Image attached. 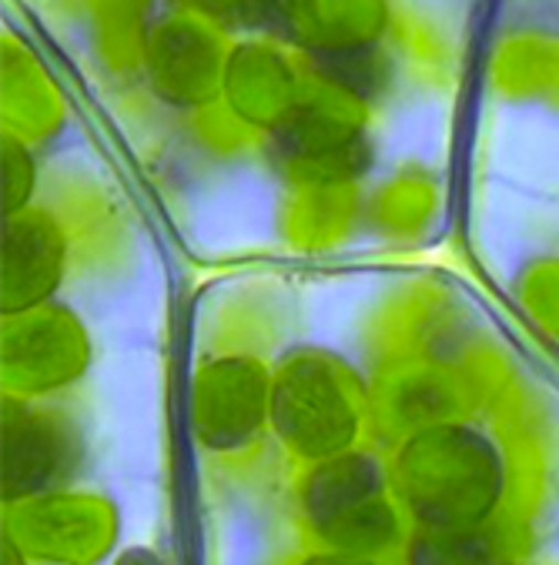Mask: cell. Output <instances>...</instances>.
I'll return each instance as SVG.
<instances>
[{"label":"cell","instance_id":"6da1fadb","mask_svg":"<svg viewBox=\"0 0 559 565\" xmlns=\"http://www.w3.org/2000/svg\"><path fill=\"white\" fill-rule=\"evenodd\" d=\"M392 489L415 529L493 525L506 495V462L483 428L439 422L402 441Z\"/></svg>","mask_w":559,"mask_h":565},{"label":"cell","instance_id":"7a4b0ae2","mask_svg":"<svg viewBox=\"0 0 559 565\" xmlns=\"http://www.w3.org/2000/svg\"><path fill=\"white\" fill-rule=\"evenodd\" d=\"M395 489L386 469L362 451H342L302 482V515L325 552L379 558L402 542Z\"/></svg>","mask_w":559,"mask_h":565},{"label":"cell","instance_id":"3957f363","mask_svg":"<svg viewBox=\"0 0 559 565\" xmlns=\"http://www.w3.org/2000/svg\"><path fill=\"white\" fill-rule=\"evenodd\" d=\"M268 415L285 445L308 462H325L331 456L352 451L359 431L352 398L325 365L315 362L292 365L275 382Z\"/></svg>","mask_w":559,"mask_h":565},{"label":"cell","instance_id":"277c9868","mask_svg":"<svg viewBox=\"0 0 559 565\" xmlns=\"http://www.w3.org/2000/svg\"><path fill=\"white\" fill-rule=\"evenodd\" d=\"M74 438L67 425L54 415L31 412L8 402L4 418V499L21 505L44 489L67 479L74 462Z\"/></svg>","mask_w":559,"mask_h":565},{"label":"cell","instance_id":"5b68a950","mask_svg":"<svg viewBox=\"0 0 559 565\" xmlns=\"http://www.w3.org/2000/svg\"><path fill=\"white\" fill-rule=\"evenodd\" d=\"M409 565H496L499 535L496 525L476 529H412L405 542Z\"/></svg>","mask_w":559,"mask_h":565},{"label":"cell","instance_id":"8992f818","mask_svg":"<svg viewBox=\"0 0 559 565\" xmlns=\"http://www.w3.org/2000/svg\"><path fill=\"white\" fill-rule=\"evenodd\" d=\"M298 565H379L376 558H362V555H342V552H315L308 558H302Z\"/></svg>","mask_w":559,"mask_h":565},{"label":"cell","instance_id":"52a82bcc","mask_svg":"<svg viewBox=\"0 0 559 565\" xmlns=\"http://www.w3.org/2000/svg\"><path fill=\"white\" fill-rule=\"evenodd\" d=\"M118 565H165L155 552H148V548H131Z\"/></svg>","mask_w":559,"mask_h":565},{"label":"cell","instance_id":"ba28073f","mask_svg":"<svg viewBox=\"0 0 559 565\" xmlns=\"http://www.w3.org/2000/svg\"><path fill=\"white\" fill-rule=\"evenodd\" d=\"M21 558H24V552H21L18 539L8 535V539H4V565H21Z\"/></svg>","mask_w":559,"mask_h":565},{"label":"cell","instance_id":"9c48e42d","mask_svg":"<svg viewBox=\"0 0 559 565\" xmlns=\"http://www.w3.org/2000/svg\"><path fill=\"white\" fill-rule=\"evenodd\" d=\"M496 565H513V562H496Z\"/></svg>","mask_w":559,"mask_h":565}]
</instances>
